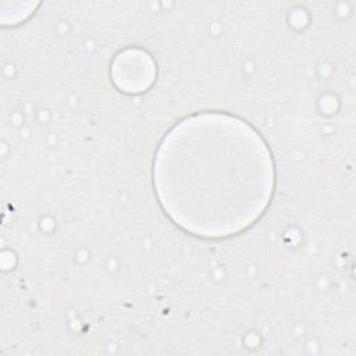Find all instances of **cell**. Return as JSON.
I'll list each match as a JSON object with an SVG mask.
<instances>
[{"label": "cell", "mask_w": 356, "mask_h": 356, "mask_svg": "<svg viewBox=\"0 0 356 356\" xmlns=\"http://www.w3.org/2000/svg\"><path fill=\"white\" fill-rule=\"evenodd\" d=\"M225 118V117H224ZM189 122V120H188ZM184 124L165 138L157 160V192L167 213L197 235H231L263 211L271 192L270 156L260 138L231 118L224 142L200 143ZM224 125V124H222Z\"/></svg>", "instance_id": "cell-1"}]
</instances>
